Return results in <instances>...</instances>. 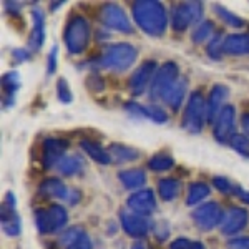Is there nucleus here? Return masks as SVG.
Returning <instances> with one entry per match:
<instances>
[{
  "instance_id": "nucleus-1",
  "label": "nucleus",
  "mask_w": 249,
  "mask_h": 249,
  "mask_svg": "<svg viewBox=\"0 0 249 249\" xmlns=\"http://www.w3.org/2000/svg\"><path fill=\"white\" fill-rule=\"evenodd\" d=\"M136 25L150 37H161L168 27L166 9L158 0H138L131 5Z\"/></svg>"
},
{
  "instance_id": "nucleus-2",
  "label": "nucleus",
  "mask_w": 249,
  "mask_h": 249,
  "mask_svg": "<svg viewBox=\"0 0 249 249\" xmlns=\"http://www.w3.org/2000/svg\"><path fill=\"white\" fill-rule=\"evenodd\" d=\"M136 57H138V50L136 47H133L131 43H111L105 48L103 55L96 60V67L105 68V70H111V71H126L133 63L136 62Z\"/></svg>"
},
{
  "instance_id": "nucleus-3",
  "label": "nucleus",
  "mask_w": 249,
  "mask_h": 249,
  "mask_svg": "<svg viewBox=\"0 0 249 249\" xmlns=\"http://www.w3.org/2000/svg\"><path fill=\"white\" fill-rule=\"evenodd\" d=\"M63 42L71 55H80L87 50L90 42V23L83 15H70L63 29Z\"/></svg>"
},
{
  "instance_id": "nucleus-4",
  "label": "nucleus",
  "mask_w": 249,
  "mask_h": 249,
  "mask_svg": "<svg viewBox=\"0 0 249 249\" xmlns=\"http://www.w3.org/2000/svg\"><path fill=\"white\" fill-rule=\"evenodd\" d=\"M208 123L206 118V98L201 90H196L190 95V100L184 108L181 126L191 135H198L203 131L204 124Z\"/></svg>"
},
{
  "instance_id": "nucleus-5",
  "label": "nucleus",
  "mask_w": 249,
  "mask_h": 249,
  "mask_svg": "<svg viewBox=\"0 0 249 249\" xmlns=\"http://www.w3.org/2000/svg\"><path fill=\"white\" fill-rule=\"evenodd\" d=\"M68 223V213L60 204H50L48 208L35 210V224L40 234H57L63 231Z\"/></svg>"
},
{
  "instance_id": "nucleus-6",
  "label": "nucleus",
  "mask_w": 249,
  "mask_h": 249,
  "mask_svg": "<svg viewBox=\"0 0 249 249\" xmlns=\"http://www.w3.org/2000/svg\"><path fill=\"white\" fill-rule=\"evenodd\" d=\"M204 7L201 2H181L176 3L171 10V27L175 32H184L191 25H196L203 20Z\"/></svg>"
},
{
  "instance_id": "nucleus-7",
  "label": "nucleus",
  "mask_w": 249,
  "mask_h": 249,
  "mask_svg": "<svg viewBox=\"0 0 249 249\" xmlns=\"http://www.w3.org/2000/svg\"><path fill=\"white\" fill-rule=\"evenodd\" d=\"M179 78V67L175 62H166L156 71L153 82L150 87V98L153 100H163L164 93L175 85L176 80Z\"/></svg>"
},
{
  "instance_id": "nucleus-8",
  "label": "nucleus",
  "mask_w": 249,
  "mask_h": 249,
  "mask_svg": "<svg viewBox=\"0 0 249 249\" xmlns=\"http://www.w3.org/2000/svg\"><path fill=\"white\" fill-rule=\"evenodd\" d=\"M100 22L110 30L120 32V34L131 35L133 34V25L124 12L118 3H105L100 9Z\"/></svg>"
},
{
  "instance_id": "nucleus-9",
  "label": "nucleus",
  "mask_w": 249,
  "mask_h": 249,
  "mask_svg": "<svg viewBox=\"0 0 249 249\" xmlns=\"http://www.w3.org/2000/svg\"><path fill=\"white\" fill-rule=\"evenodd\" d=\"M156 71H158V65L155 60H146L140 65L133 73L128 78V90L133 96H140L146 91L148 87H151Z\"/></svg>"
},
{
  "instance_id": "nucleus-10",
  "label": "nucleus",
  "mask_w": 249,
  "mask_h": 249,
  "mask_svg": "<svg viewBox=\"0 0 249 249\" xmlns=\"http://www.w3.org/2000/svg\"><path fill=\"white\" fill-rule=\"evenodd\" d=\"M15 196L9 191L5 196V203L2 204L0 211V223H2V231L9 238H17L22 232V219H20L17 210H15Z\"/></svg>"
},
{
  "instance_id": "nucleus-11",
  "label": "nucleus",
  "mask_w": 249,
  "mask_h": 249,
  "mask_svg": "<svg viewBox=\"0 0 249 249\" xmlns=\"http://www.w3.org/2000/svg\"><path fill=\"white\" fill-rule=\"evenodd\" d=\"M191 218L199 230L211 231L223 223L224 213H223V210H221V206L218 203L210 201V203H204V204H201V206L196 208V210L193 211Z\"/></svg>"
},
{
  "instance_id": "nucleus-12",
  "label": "nucleus",
  "mask_w": 249,
  "mask_h": 249,
  "mask_svg": "<svg viewBox=\"0 0 249 249\" xmlns=\"http://www.w3.org/2000/svg\"><path fill=\"white\" fill-rule=\"evenodd\" d=\"M70 146L68 140L47 136L42 143V164L45 170H52L65 158V153Z\"/></svg>"
},
{
  "instance_id": "nucleus-13",
  "label": "nucleus",
  "mask_w": 249,
  "mask_h": 249,
  "mask_svg": "<svg viewBox=\"0 0 249 249\" xmlns=\"http://www.w3.org/2000/svg\"><path fill=\"white\" fill-rule=\"evenodd\" d=\"M236 130V110L232 105H226L221 110L219 116L213 123V135L219 143H226L234 136Z\"/></svg>"
},
{
  "instance_id": "nucleus-14",
  "label": "nucleus",
  "mask_w": 249,
  "mask_h": 249,
  "mask_svg": "<svg viewBox=\"0 0 249 249\" xmlns=\"http://www.w3.org/2000/svg\"><path fill=\"white\" fill-rule=\"evenodd\" d=\"M120 223H122V228L123 231L126 232L128 236L135 239H140V238H144L150 231L151 224L144 216H140V214H135L131 211H120Z\"/></svg>"
},
{
  "instance_id": "nucleus-15",
  "label": "nucleus",
  "mask_w": 249,
  "mask_h": 249,
  "mask_svg": "<svg viewBox=\"0 0 249 249\" xmlns=\"http://www.w3.org/2000/svg\"><path fill=\"white\" fill-rule=\"evenodd\" d=\"M126 208L135 214L150 216L156 210V198L151 190H138L126 199Z\"/></svg>"
},
{
  "instance_id": "nucleus-16",
  "label": "nucleus",
  "mask_w": 249,
  "mask_h": 249,
  "mask_svg": "<svg viewBox=\"0 0 249 249\" xmlns=\"http://www.w3.org/2000/svg\"><path fill=\"white\" fill-rule=\"evenodd\" d=\"M249 214L243 208H231L224 214L223 223H221V234L224 236H234L248 226Z\"/></svg>"
},
{
  "instance_id": "nucleus-17",
  "label": "nucleus",
  "mask_w": 249,
  "mask_h": 249,
  "mask_svg": "<svg viewBox=\"0 0 249 249\" xmlns=\"http://www.w3.org/2000/svg\"><path fill=\"white\" fill-rule=\"evenodd\" d=\"M228 95H230V90L224 85H219L218 83V85H214L211 88L210 95H208V100H206V118L210 124L216 122L221 110L226 107L224 103H226V100H228Z\"/></svg>"
},
{
  "instance_id": "nucleus-18",
  "label": "nucleus",
  "mask_w": 249,
  "mask_h": 249,
  "mask_svg": "<svg viewBox=\"0 0 249 249\" xmlns=\"http://www.w3.org/2000/svg\"><path fill=\"white\" fill-rule=\"evenodd\" d=\"M45 42V15L40 9L32 10V32L29 37V50L38 52Z\"/></svg>"
},
{
  "instance_id": "nucleus-19",
  "label": "nucleus",
  "mask_w": 249,
  "mask_h": 249,
  "mask_svg": "<svg viewBox=\"0 0 249 249\" xmlns=\"http://www.w3.org/2000/svg\"><path fill=\"white\" fill-rule=\"evenodd\" d=\"M38 196L43 199H63L67 201L70 190L67 188V184L58 178H47L38 184Z\"/></svg>"
},
{
  "instance_id": "nucleus-20",
  "label": "nucleus",
  "mask_w": 249,
  "mask_h": 249,
  "mask_svg": "<svg viewBox=\"0 0 249 249\" xmlns=\"http://www.w3.org/2000/svg\"><path fill=\"white\" fill-rule=\"evenodd\" d=\"M107 151H108V155H110L111 163H115V164L136 161V160L142 156V151L140 150L126 146V144H123V143H111L110 146L107 148Z\"/></svg>"
},
{
  "instance_id": "nucleus-21",
  "label": "nucleus",
  "mask_w": 249,
  "mask_h": 249,
  "mask_svg": "<svg viewBox=\"0 0 249 249\" xmlns=\"http://www.w3.org/2000/svg\"><path fill=\"white\" fill-rule=\"evenodd\" d=\"M22 87V80L17 71H5L2 77L3 88V108H10L15 102V93Z\"/></svg>"
},
{
  "instance_id": "nucleus-22",
  "label": "nucleus",
  "mask_w": 249,
  "mask_h": 249,
  "mask_svg": "<svg viewBox=\"0 0 249 249\" xmlns=\"http://www.w3.org/2000/svg\"><path fill=\"white\" fill-rule=\"evenodd\" d=\"M186 91H188V80L179 77L178 80H176L175 85H173L170 90L164 93L163 102L166 103L173 111H178L179 107H181V103H183V100H184V96H186Z\"/></svg>"
},
{
  "instance_id": "nucleus-23",
  "label": "nucleus",
  "mask_w": 249,
  "mask_h": 249,
  "mask_svg": "<svg viewBox=\"0 0 249 249\" xmlns=\"http://www.w3.org/2000/svg\"><path fill=\"white\" fill-rule=\"evenodd\" d=\"M223 53H226V55H249V34L228 35L223 42Z\"/></svg>"
},
{
  "instance_id": "nucleus-24",
  "label": "nucleus",
  "mask_w": 249,
  "mask_h": 249,
  "mask_svg": "<svg viewBox=\"0 0 249 249\" xmlns=\"http://www.w3.org/2000/svg\"><path fill=\"white\" fill-rule=\"evenodd\" d=\"M118 179L126 190H142V186L146 183V175L140 168H131V170L120 171Z\"/></svg>"
},
{
  "instance_id": "nucleus-25",
  "label": "nucleus",
  "mask_w": 249,
  "mask_h": 249,
  "mask_svg": "<svg viewBox=\"0 0 249 249\" xmlns=\"http://www.w3.org/2000/svg\"><path fill=\"white\" fill-rule=\"evenodd\" d=\"M85 160L80 155H71V156H65L58 164L57 170L62 176H77L80 175L83 170H85Z\"/></svg>"
},
{
  "instance_id": "nucleus-26",
  "label": "nucleus",
  "mask_w": 249,
  "mask_h": 249,
  "mask_svg": "<svg viewBox=\"0 0 249 249\" xmlns=\"http://www.w3.org/2000/svg\"><path fill=\"white\" fill-rule=\"evenodd\" d=\"M80 148H82V150L87 153V156H90L93 161L103 164V166H107V164H111V160H110V155H108V151L105 150V148L100 146L98 143L90 142V140H82V142H80Z\"/></svg>"
},
{
  "instance_id": "nucleus-27",
  "label": "nucleus",
  "mask_w": 249,
  "mask_h": 249,
  "mask_svg": "<svg viewBox=\"0 0 249 249\" xmlns=\"http://www.w3.org/2000/svg\"><path fill=\"white\" fill-rule=\"evenodd\" d=\"M181 191V183L176 178H163L158 181V195L161 196L163 201H173L178 198Z\"/></svg>"
},
{
  "instance_id": "nucleus-28",
  "label": "nucleus",
  "mask_w": 249,
  "mask_h": 249,
  "mask_svg": "<svg viewBox=\"0 0 249 249\" xmlns=\"http://www.w3.org/2000/svg\"><path fill=\"white\" fill-rule=\"evenodd\" d=\"M210 196V186L206 183H201V181H196V183H191L188 186V195H186V206H196L206 199Z\"/></svg>"
},
{
  "instance_id": "nucleus-29",
  "label": "nucleus",
  "mask_w": 249,
  "mask_h": 249,
  "mask_svg": "<svg viewBox=\"0 0 249 249\" xmlns=\"http://www.w3.org/2000/svg\"><path fill=\"white\" fill-rule=\"evenodd\" d=\"M214 35H216L214 23H213L211 20H204V22H201L195 30H193L191 40H193V43H198L199 45V43H204L206 40H211Z\"/></svg>"
},
{
  "instance_id": "nucleus-30",
  "label": "nucleus",
  "mask_w": 249,
  "mask_h": 249,
  "mask_svg": "<svg viewBox=\"0 0 249 249\" xmlns=\"http://www.w3.org/2000/svg\"><path fill=\"white\" fill-rule=\"evenodd\" d=\"M213 10H214V14L219 17V20H223L226 25L232 27V29H241V27H244V20L238 17L236 14H232L231 10H228L226 7L219 5V3H214Z\"/></svg>"
},
{
  "instance_id": "nucleus-31",
  "label": "nucleus",
  "mask_w": 249,
  "mask_h": 249,
  "mask_svg": "<svg viewBox=\"0 0 249 249\" xmlns=\"http://www.w3.org/2000/svg\"><path fill=\"white\" fill-rule=\"evenodd\" d=\"M175 166V160L168 153H156L148 160V168L153 171H166Z\"/></svg>"
},
{
  "instance_id": "nucleus-32",
  "label": "nucleus",
  "mask_w": 249,
  "mask_h": 249,
  "mask_svg": "<svg viewBox=\"0 0 249 249\" xmlns=\"http://www.w3.org/2000/svg\"><path fill=\"white\" fill-rule=\"evenodd\" d=\"M230 144L234 151H238L241 156L244 158H249V138L246 135H238L236 133L232 138L230 140Z\"/></svg>"
},
{
  "instance_id": "nucleus-33",
  "label": "nucleus",
  "mask_w": 249,
  "mask_h": 249,
  "mask_svg": "<svg viewBox=\"0 0 249 249\" xmlns=\"http://www.w3.org/2000/svg\"><path fill=\"white\" fill-rule=\"evenodd\" d=\"M223 42L224 40H221V34H216L208 43L206 52L213 60H221V57H223Z\"/></svg>"
},
{
  "instance_id": "nucleus-34",
  "label": "nucleus",
  "mask_w": 249,
  "mask_h": 249,
  "mask_svg": "<svg viewBox=\"0 0 249 249\" xmlns=\"http://www.w3.org/2000/svg\"><path fill=\"white\" fill-rule=\"evenodd\" d=\"M57 98L60 103H65V105L71 103V100H73V93H71L65 78H58L57 82Z\"/></svg>"
},
{
  "instance_id": "nucleus-35",
  "label": "nucleus",
  "mask_w": 249,
  "mask_h": 249,
  "mask_svg": "<svg viewBox=\"0 0 249 249\" xmlns=\"http://www.w3.org/2000/svg\"><path fill=\"white\" fill-rule=\"evenodd\" d=\"M170 249H206L201 241H193L188 238H178L170 244Z\"/></svg>"
},
{
  "instance_id": "nucleus-36",
  "label": "nucleus",
  "mask_w": 249,
  "mask_h": 249,
  "mask_svg": "<svg viewBox=\"0 0 249 249\" xmlns=\"http://www.w3.org/2000/svg\"><path fill=\"white\" fill-rule=\"evenodd\" d=\"M146 118L153 120L155 123H166L168 122V115L161 107L158 105H148L146 107Z\"/></svg>"
},
{
  "instance_id": "nucleus-37",
  "label": "nucleus",
  "mask_w": 249,
  "mask_h": 249,
  "mask_svg": "<svg viewBox=\"0 0 249 249\" xmlns=\"http://www.w3.org/2000/svg\"><path fill=\"white\" fill-rule=\"evenodd\" d=\"M213 184H214L216 190L219 193H223V195H234L236 186L228 178H224V176H214V178H213Z\"/></svg>"
},
{
  "instance_id": "nucleus-38",
  "label": "nucleus",
  "mask_w": 249,
  "mask_h": 249,
  "mask_svg": "<svg viewBox=\"0 0 249 249\" xmlns=\"http://www.w3.org/2000/svg\"><path fill=\"white\" fill-rule=\"evenodd\" d=\"M87 87H88V90L93 91V93H100V91L105 90V80L100 77L96 71H93V73H90L87 77Z\"/></svg>"
},
{
  "instance_id": "nucleus-39",
  "label": "nucleus",
  "mask_w": 249,
  "mask_h": 249,
  "mask_svg": "<svg viewBox=\"0 0 249 249\" xmlns=\"http://www.w3.org/2000/svg\"><path fill=\"white\" fill-rule=\"evenodd\" d=\"M63 249H91V241H90V238H88L87 232L83 231L77 239L71 241V243Z\"/></svg>"
},
{
  "instance_id": "nucleus-40",
  "label": "nucleus",
  "mask_w": 249,
  "mask_h": 249,
  "mask_svg": "<svg viewBox=\"0 0 249 249\" xmlns=\"http://www.w3.org/2000/svg\"><path fill=\"white\" fill-rule=\"evenodd\" d=\"M124 110H126L130 115L138 116V118H146V107L138 105L136 102H128V103H124Z\"/></svg>"
},
{
  "instance_id": "nucleus-41",
  "label": "nucleus",
  "mask_w": 249,
  "mask_h": 249,
  "mask_svg": "<svg viewBox=\"0 0 249 249\" xmlns=\"http://www.w3.org/2000/svg\"><path fill=\"white\" fill-rule=\"evenodd\" d=\"M57 57H58V48H57V45H53L47 57V73L48 75H53L55 71H57Z\"/></svg>"
},
{
  "instance_id": "nucleus-42",
  "label": "nucleus",
  "mask_w": 249,
  "mask_h": 249,
  "mask_svg": "<svg viewBox=\"0 0 249 249\" xmlns=\"http://www.w3.org/2000/svg\"><path fill=\"white\" fill-rule=\"evenodd\" d=\"M30 57H32V52L29 48H14V50H12V60H14L15 63L27 62V60H30Z\"/></svg>"
},
{
  "instance_id": "nucleus-43",
  "label": "nucleus",
  "mask_w": 249,
  "mask_h": 249,
  "mask_svg": "<svg viewBox=\"0 0 249 249\" xmlns=\"http://www.w3.org/2000/svg\"><path fill=\"white\" fill-rule=\"evenodd\" d=\"M228 249H249V236L246 238H236L228 243Z\"/></svg>"
},
{
  "instance_id": "nucleus-44",
  "label": "nucleus",
  "mask_w": 249,
  "mask_h": 249,
  "mask_svg": "<svg viewBox=\"0 0 249 249\" xmlns=\"http://www.w3.org/2000/svg\"><path fill=\"white\" fill-rule=\"evenodd\" d=\"M234 196H238L241 201H243L244 204H248V206H249V191H246L244 188H241V186H236Z\"/></svg>"
},
{
  "instance_id": "nucleus-45",
  "label": "nucleus",
  "mask_w": 249,
  "mask_h": 249,
  "mask_svg": "<svg viewBox=\"0 0 249 249\" xmlns=\"http://www.w3.org/2000/svg\"><path fill=\"white\" fill-rule=\"evenodd\" d=\"M80 198H82V195H80L78 190H70V195H68V198H67V203H70L71 206H75V204H78Z\"/></svg>"
},
{
  "instance_id": "nucleus-46",
  "label": "nucleus",
  "mask_w": 249,
  "mask_h": 249,
  "mask_svg": "<svg viewBox=\"0 0 249 249\" xmlns=\"http://www.w3.org/2000/svg\"><path fill=\"white\" fill-rule=\"evenodd\" d=\"M241 126H243V130H244V135L249 138V111L241 116Z\"/></svg>"
},
{
  "instance_id": "nucleus-47",
  "label": "nucleus",
  "mask_w": 249,
  "mask_h": 249,
  "mask_svg": "<svg viewBox=\"0 0 249 249\" xmlns=\"http://www.w3.org/2000/svg\"><path fill=\"white\" fill-rule=\"evenodd\" d=\"M131 249H148V248H146V244H143V243H135L133 246H131Z\"/></svg>"
},
{
  "instance_id": "nucleus-48",
  "label": "nucleus",
  "mask_w": 249,
  "mask_h": 249,
  "mask_svg": "<svg viewBox=\"0 0 249 249\" xmlns=\"http://www.w3.org/2000/svg\"><path fill=\"white\" fill-rule=\"evenodd\" d=\"M62 3H63V2H52V3H50V10H57L58 7L62 5Z\"/></svg>"
}]
</instances>
